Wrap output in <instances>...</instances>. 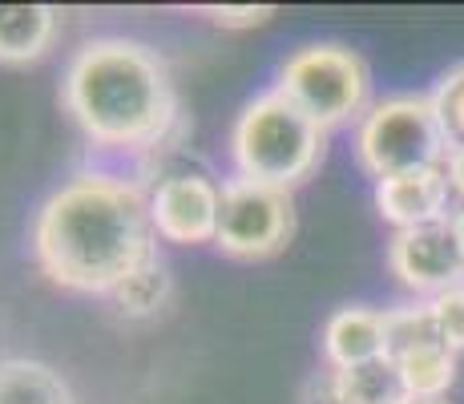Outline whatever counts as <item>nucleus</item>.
Returning a JSON list of instances; mask_svg holds the SVG:
<instances>
[{
    "mask_svg": "<svg viewBox=\"0 0 464 404\" xmlns=\"http://www.w3.org/2000/svg\"><path fill=\"white\" fill-rule=\"evenodd\" d=\"M158 231L141 182L82 170L37 206L33 259L49 283L77 295H113L141 263L158 259Z\"/></svg>",
    "mask_w": 464,
    "mask_h": 404,
    "instance_id": "nucleus-1",
    "label": "nucleus"
},
{
    "mask_svg": "<svg viewBox=\"0 0 464 404\" xmlns=\"http://www.w3.org/2000/svg\"><path fill=\"white\" fill-rule=\"evenodd\" d=\"M61 102L93 146L150 150L178 122V89L158 49L130 37H97L69 57Z\"/></svg>",
    "mask_w": 464,
    "mask_h": 404,
    "instance_id": "nucleus-2",
    "label": "nucleus"
},
{
    "mask_svg": "<svg viewBox=\"0 0 464 404\" xmlns=\"http://www.w3.org/2000/svg\"><path fill=\"white\" fill-rule=\"evenodd\" d=\"M327 154V130L279 89H266L238 113L230 130V158L238 178H251L263 186L295 191L319 170Z\"/></svg>",
    "mask_w": 464,
    "mask_h": 404,
    "instance_id": "nucleus-3",
    "label": "nucleus"
},
{
    "mask_svg": "<svg viewBox=\"0 0 464 404\" xmlns=\"http://www.w3.org/2000/svg\"><path fill=\"white\" fill-rule=\"evenodd\" d=\"M457 138L436 113L432 94H392L355 122V158L376 182L444 166Z\"/></svg>",
    "mask_w": 464,
    "mask_h": 404,
    "instance_id": "nucleus-4",
    "label": "nucleus"
},
{
    "mask_svg": "<svg viewBox=\"0 0 464 404\" xmlns=\"http://www.w3.org/2000/svg\"><path fill=\"white\" fill-rule=\"evenodd\" d=\"M275 89L324 130L360 122L372 110V69L347 44H303L283 61Z\"/></svg>",
    "mask_w": 464,
    "mask_h": 404,
    "instance_id": "nucleus-5",
    "label": "nucleus"
},
{
    "mask_svg": "<svg viewBox=\"0 0 464 404\" xmlns=\"http://www.w3.org/2000/svg\"><path fill=\"white\" fill-rule=\"evenodd\" d=\"M295 235V199L291 191L263 186L251 178H230L222 186V214L214 247L230 259H271Z\"/></svg>",
    "mask_w": 464,
    "mask_h": 404,
    "instance_id": "nucleus-6",
    "label": "nucleus"
},
{
    "mask_svg": "<svg viewBox=\"0 0 464 404\" xmlns=\"http://www.w3.org/2000/svg\"><path fill=\"white\" fill-rule=\"evenodd\" d=\"M388 271L400 287L416 295H440L464 283V251L452 231V214L440 222L412 231H396L388 239Z\"/></svg>",
    "mask_w": 464,
    "mask_h": 404,
    "instance_id": "nucleus-7",
    "label": "nucleus"
},
{
    "mask_svg": "<svg viewBox=\"0 0 464 404\" xmlns=\"http://www.w3.org/2000/svg\"><path fill=\"white\" fill-rule=\"evenodd\" d=\"M150 214L162 242L178 247H202L218 239L222 186L207 174H166L150 194Z\"/></svg>",
    "mask_w": 464,
    "mask_h": 404,
    "instance_id": "nucleus-8",
    "label": "nucleus"
},
{
    "mask_svg": "<svg viewBox=\"0 0 464 404\" xmlns=\"http://www.w3.org/2000/svg\"><path fill=\"white\" fill-rule=\"evenodd\" d=\"M449 199L452 186L444 166L432 170H412V174H396L376 182V211L383 222H392L396 231L428 227V222L449 219Z\"/></svg>",
    "mask_w": 464,
    "mask_h": 404,
    "instance_id": "nucleus-9",
    "label": "nucleus"
},
{
    "mask_svg": "<svg viewBox=\"0 0 464 404\" xmlns=\"http://www.w3.org/2000/svg\"><path fill=\"white\" fill-rule=\"evenodd\" d=\"M404 380H400L396 364L383 356L372 364H355V368H319L303 389L307 404H400Z\"/></svg>",
    "mask_w": 464,
    "mask_h": 404,
    "instance_id": "nucleus-10",
    "label": "nucleus"
},
{
    "mask_svg": "<svg viewBox=\"0 0 464 404\" xmlns=\"http://www.w3.org/2000/svg\"><path fill=\"white\" fill-rule=\"evenodd\" d=\"M324 364L327 368H355V364H372L388 356V320L380 308H339L324 323Z\"/></svg>",
    "mask_w": 464,
    "mask_h": 404,
    "instance_id": "nucleus-11",
    "label": "nucleus"
},
{
    "mask_svg": "<svg viewBox=\"0 0 464 404\" xmlns=\"http://www.w3.org/2000/svg\"><path fill=\"white\" fill-rule=\"evenodd\" d=\"M61 13L53 5H0V65H33L53 49Z\"/></svg>",
    "mask_w": 464,
    "mask_h": 404,
    "instance_id": "nucleus-12",
    "label": "nucleus"
},
{
    "mask_svg": "<svg viewBox=\"0 0 464 404\" xmlns=\"http://www.w3.org/2000/svg\"><path fill=\"white\" fill-rule=\"evenodd\" d=\"M0 404H77V400L57 368L29 360V356H8V360H0Z\"/></svg>",
    "mask_w": 464,
    "mask_h": 404,
    "instance_id": "nucleus-13",
    "label": "nucleus"
},
{
    "mask_svg": "<svg viewBox=\"0 0 464 404\" xmlns=\"http://www.w3.org/2000/svg\"><path fill=\"white\" fill-rule=\"evenodd\" d=\"M392 364H396V372H400V380H404L408 397L444 400V392H449L452 380H457V352H452L444 340L416 348V352L400 356V360H392Z\"/></svg>",
    "mask_w": 464,
    "mask_h": 404,
    "instance_id": "nucleus-14",
    "label": "nucleus"
},
{
    "mask_svg": "<svg viewBox=\"0 0 464 404\" xmlns=\"http://www.w3.org/2000/svg\"><path fill=\"white\" fill-rule=\"evenodd\" d=\"M169 291H174V283H169L166 263L162 259H150V263H141L110 300L118 303L121 316H154V311L166 308Z\"/></svg>",
    "mask_w": 464,
    "mask_h": 404,
    "instance_id": "nucleus-15",
    "label": "nucleus"
},
{
    "mask_svg": "<svg viewBox=\"0 0 464 404\" xmlns=\"http://www.w3.org/2000/svg\"><path fill=\"white\" fill-rule=\"evenodd\" d=\"M383 320H388V360H400V356H408V352H416V348L440 340L432 303H400V308H383Z\"/></svg>",
    "mask_w": 464,
    "mask_h": 404,
    "instance_id": "nucleus-16",
    "label": "nucleus"
},
{
    "mask_svg": "<svg viewBox=\"0 0 464 404\" xmlns=\"http://www.w3.org/2000/svg\"><path fill=\"white\" fill-rule=\"evenodd\" d=\"M432 102H436V113H440L444 125H449V133L457 142H464V61L452 65L449 74L436 81Z\"/></svg>",
    "mask_w": 464,
    "mask_h": 404,
    "instance_id": "nucleus-17",
    "label": "nucleus"
},
{
    "mask_svg": "<svg viewBox=\"0 0 464 404\" xmlns=\"http://www.w3.org/2000/svg\"><path fill=\"white\" fill-rule=\"evenodd\" d=\"M428 303H432L440 340L452 348V352H464V283L449 287V291H440V295H432Z\"/></svg>",
    "mask_w": 464,
    "mask_h": 404,
    "instance_id": "nucleus-18",
    "label": "nucleus"
},
{
    "mask_svg": "<svg viewBox=\"0 0 464 404\" xmlns=\"http://www.w3.org/2000/svg\"><path fill=\"white\" fill-rule=\"evenodd\" d=\"M202 13L210 16L214 25H222V29H255V25H263V21H271L275 16V8L271 5H243V8H230V5H210V8H202Z\"/></svg>",
    "mask_w": 464,
    "mask_h": 404,
    "instance_id": "nucleus-19",
    "label": "nucleus"
},
{
    "mask_svg": "<svg viewBox=\"0 0 464 404\" xmlns=\"http://www.w3.org/2000/svg\"><path fill=\"white\" fill-rule=\"evenodd\" d=\"M444 174H449L452 194L464 202V142H457V146L449 150V158H444Z\"/></svg>",
    "mask_w": 464,
    "mask_h": 404,
    "instance_id": "nucleus-20",
    "label": "nucleus"
},
{
    "mask_svg": "<svg viewBox=\"0 0 464 404\" xmlns=\"http://www.w3.org/2000/svg\"><path fill=\"white\" fill-rule=\"evenodd\" d=\"M452 231H457L460 251H464V206H460V211H452Z\"/></svg>",
    "mask_w": 464,
    "mask_h": 404,
    "instance_id": "nucleus-21",
    "label": "nucleus"
},
{
    "mask_svg": "<svg viewBox=\"0 0 464 404\" xmlns=\"http://www.w3.org/2000/svg\"><path fill=\"white\" fill-rule=\"evenodd\" d=\"M400 404H449V400H428V397H404Z\"/></svg>",
    "mask_w": 464,
    "mask_h": 404,
    "instance_id": "nucleus-22",
    "label": "nucleus"
}]
</instances>
